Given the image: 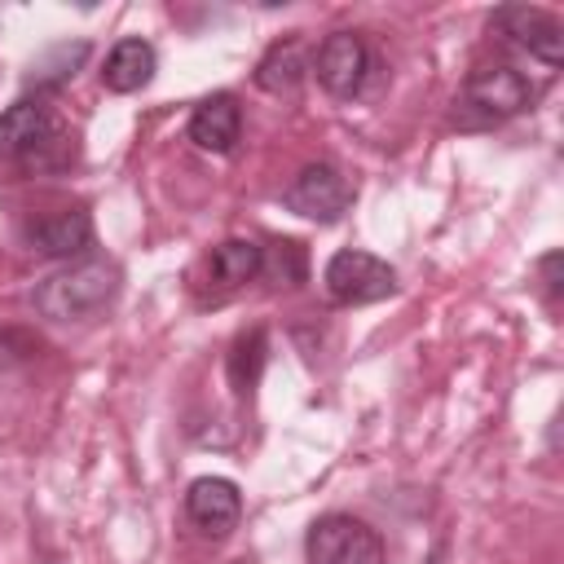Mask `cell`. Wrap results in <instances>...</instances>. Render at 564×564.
I'll use <instances>...</instances> for the list:
<instances>
[{
  "label": "cell",
  "instance_id": "1",
  "mask_svg": "<svg viewBox=\"0 0 564 564\" xmlns=\"http://www.w3.org/2000/svg\"><path fill=\"white\" fill-rule=\"evenodd\" d=\"M119 282H123V273H119L115 260H106V256H84V260L66 264V269L48 273V278L31 291V304H35L40 317H48V322H57V326H70V322H88V317H97L101 308H110L115 295H119Z\"/></svg>",
  "mask_w": 564,
  "mask_h": 564
},
{
  "label": "cell",
  "instance_id": "2",
  "mask_svg": "<svg viewBox=\"0 0 564 564\" xmlns=\"http://www.w3.org/2000/svg\"><path fill=\"white\" fill-rule=\"evenodd\" d=\"M0 159L22 172H62L75 163V137L40 97H18L0 115Z\"/></svg>",
  "mask_w": 564,
  "mask_h": 564
},
{
  "label": "cell",
  "instance_id": "3",
  "mask_svg": "<svg viewBox=\"0 0 564 564\" xmlns=\"http://www.w3.org/2000/svg\"><path fill=\"white\" fill-rule=\"evenodd\" d=\"M546 93V84L529 79L520 66L511 62H489V66H476L467 70L463 88H458V128H494V123H507L516 115H524L538 97Z\"/></svg>",
  "mask_w": 564,
  "mask_h": 564
},
{
  "label": "cell",
  "instance_id": "4",
  "mask_svg": "<svg viewBox=\"0 0 564 564\" xmlns=\"http://www.w3.org/2000/svg\"><path fill=\"white\" fill-rule=\"evenodd\" d=\"M322 286H326V300L339 304V308H357V304H375V300H388L397 295V269L361 247H344L326 260L322 269Z\"/></svg>",
  "mask_w": 564,
  "mask_h": 564
},
{
  "label": "cell",
  "instance_id": "5",
  "mask_svg": "<svg viewBox=\"0 0 564 564\" xmlns=\"http://www.w3.org/2000/svg\"><path fill=\"white\" fill-rule=\"evenodd\" d=\"M304 555L308 564H383V538L366 520L330 511L308 524Z\"/></svg>",
  "mask_w": 564,
  "mask_h": 564
},
{
  "label": "cell",
  "instance_id": "6",
  "mask_svg": "<svg viewBox=\"0 0 564 564\" xmlns=\"http://www.w3.org/2000/svg\"><path fill=\"white\" fill-rule=\"evenodd\" d=\"M489 35H498V44L538 57L542 66H560L564 62V22L538 4H502L489 13Z\"/></svg>",
  "mask_w": 564,
  "mask_h": 564
},
{
  "label": "cell",
  "instance_id": "7",
  "mask_svg": "<svg viewBox=\"0 0 564 564\" xmlns=\"http://www.w3.org/2000/svg\"><path fill=\"white\" fill-rule=\"evenodd\" d=\"M352 198H357V185L335 163H304L282 189V207L317 225H335L352 207Z\"/></svg>",
  "mask_w": 564,
  "mask_h": 564
},
{
  "label": "cell",
  "instance_id": "8",
  "mask_svg": "<svg viewBox=\"0 0 564 564\" xmlns=\"http://www.w3.org/2000/svg\"><path fill=\"white\" fill-rule=\"evenodd\" d=\"M308 70L317 75V84H322L330 97L352 101V97L366 88V79H370V70H375V57H370V44H366L357 31H330V35L317 44Z\"/></svg>",
  "mask_w": 564,
  "mask_h": 564
},
{
  "label": "cell",
  "instance_id": "9",
  "mask_svg": "<svg viewBox=\"0 0 564 564\" xmlns=\"http://www.w3.org/2000/svg\"><path fill=\"white\" fill-rule=\"evenodd\" d=\"M185 520L207 538V542H225L238 520H242V494L234 480L225 476H198L185 489Z\"/></svg>",
  "mask_w": 564,
  "mask_h": 564
},
{
  "label": "cell",
  "instance_id": "10",
  "mask_svg": "<svg viewBox=\"0 0 564 564\" xmlns=\"http://www.w3.org/2000/svg\"><path fill=\"white\" fill-rule=\"evenodd\" d=\"M93 238H97V229H93L88 207H57L26 225V247L48 260H84Z\"/></svg>",
  "mask_w": 564,
  "mask_h": 564
},
{
  "label": "cell",
  "instance_id": "11",
  "mask_svg": "<svg viewBox=\"0 0 564 564\" xmlns=\"http://www.w3.org/2000/svg\"><path fill=\"white\" fill-rule=\"evenodd\" d=\"M189 141L207 154H229L242 137V106L234 93H212L203 97L194 110H189V123H185Z\"/></svg>",
  "mask_w": 564,
  "mask_h": 564
},
{
  "label": "cell",
  "instance_id": "12",
  "mask_svg": "<svg viewBox=\"0 0 564 564\" xmlns=\"http://www.w3.org/2000/svg\"><path fill=\"white\" fill-rule=\"evenodd\" d=\"M154 70H159L154 44L141 40V35H128V40H119V44L106 53V62H101V84H106V93H141V88L154 79Z\"/></svg>",
  "mask_w": 564,
  "mask_h": 564
},
{
  "label": "cell",
  "instance_id": "13",
  "mask_svg": "<svg viewBox=\"0 0 564 564\" xmlns=\"http://www.w3.org/2000/svg\"><path fill=\"white\" fill-rule=\"evenodd\" d=\"M264 361H269V330L264 326H247L234 335L229 352H225V375H229V388L238 397H251L260 375H264Z\"/></svg>",
  "mask_w": 564,
  "mask_h": 564
},
{
  "label": "cell",
  "instance_id": "14",
  "mask_svg": "<svg viewBox=\"0 0 564 564\" xmlns=\"http://www.w3.org/2000/svg\"><path fill=\"white\" fill-rule=\"evenodd\" d=\"M304 75H308V53H304V44L295 35L269 44V53L256 62V84L264 93H278V97L282 93H295L304 84Z\"/></svg>",
  "mask_w": 564,
  "mask_h": 564
},
{
  "label": "cell",
  "instance_id": "15",
  "mask_svg": "<svg viewBox=\"0 0 564 564\" xmlns=\"http://www.w3.org/2000/svg\"><path fill=\"white\" fill-rule=\"evenodd\" d=\"M207 278L220 291H238V286L256 282L260 278V242L256 238H225L207 256Z\"/></svg>",
  "mask_w": 564,
  "mask_h": 564
},
{
  "label": "cell",
  "instance_id": "16",
  "mask_svg": "<svg viewBox=\"0 0 564 564\" xmlns=\"http://www.w3.org/2000/svg\"><path fill=\"white\" fill-rule=\"evenodd\" d=\"M88 53H93V44L88 40H62V44H53V48H44L35 62H31V84L40 88V93H48V88H62L84 62H88Z\"/></svg>",
  "mask_w": 564,
  "mask_h": 564
},
{
  "label": "cell",
  "instance_id": "17",
  "mask_svg": "<svg viewBox=\"0 0 564 564\" xmlns=\"http://www.w3.org/2000/svg\"><path fill=\"white\" fill-rule=\"evenodd\" d=\"M260 278H269V286H300L308 278V251L295 238H273L269 247H260Z\"/></svg>",
  "mask_w": 564,
  "mask_h": 564
},
{
  "label": "cell",
  "instance_id": "18",
  "mask_svg": "<svg viewBox=\"0 0 564 564\" xmlns=\"http://www.w3.org/2000/svg\"><path fill=\"white\" fill-rule=\"evenodd\" d=\"M560 264H564V256L560 251H546L542 260H538V286H542V300H546V308L555 313L560 308Z\"/></svg>",
  "mask_w": 564,
  "mask_h": 564
},
{
  "label": "cell",
  "instance_id": "19",
  "mask_svg": "<svg viewBox=\"0 0 564 564\" xmlns=\"http://www.w3.org/2000/svg\"><path fill=\"white\" fill-rule=\"evenodd\" d=\"M229 564H256V560H229Z\"/></svg>",
  "mask_w": 564,
  "mask_h": 564
}]
</instances>
